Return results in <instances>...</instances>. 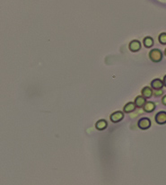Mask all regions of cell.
Segmentation results:
<instances>
[{"label": "cell", "instance_id": "277c9868", "mask_svg": "<svg viewBox=\"0 0 166 185\" xmlns=\"http://www.w3.org/2000/svg\"><path fill=\"white\" fill-rule=\"evenodd\" d=\"M142 44L139 41L137 40H133L129 42L128 44V49L131 52H137L141 50Z\"/></svg>", "mask_w": 166, "mask_h": 185}, {"label": "cell", "instance_id": "8fae6325", "mask_svg": "<svg viewBox=\"0 0 166 185\" xmlns=\"http://www.w3.org/2000/svg\"><path fill=\"white\" fill-rule=\"evenodd\" d=\"M108 127V122L105 120H99L95 123V128L98 130H104Z\"/></svg>", "mask_w": 166, "mask_h": 185}, {"label": "cell", "instance_id": "30bf717a", "mask_svg": "<svg viewBox=\"0 0 166 185\" xmlns=\"http://www.w3.org/2000/svg\"><path fill=\"white\" fill-rule=\"evenodd\" d=\"M136 104H135V103H131V102H129V103H128L127 104H125V106L123 107V112L125 113H133L135 110H136Z\"/></svg>", "mask_w": 166, "mask_h": 185}, {"label": "cell", "instance_id": "7c38bea8", "mask_svg": "<svg viewBox=\"0 0 166 185\" xmlns=\"http://www.w3.org/2000/svg\"><path fill=\"white\" fill-rule=\"evenodd\" d=\"M143 44L146 48L149 49L151 47L154 46V39L150 36H146L144 40H143Z\"/></svg>", "mask_w": 166, "mask_h": 185}, {"label": "cell", "instance_id": "7a4b0ae2", "mask_svg": "<svg viewBox=\"0 0 166 185\" xmlns=\"http://www.w3.org/2000/svg\"><path fill=\"white\" fill-rule=\"evenodd\" d=\"M123 119H124V112H121V111L114 112L110 116V120L113 123H118V122H121Z\"/></svg>", "mask_w": 166, "mask_h": 185}, {"label": "cell", "instance_id": "5bb4252c", "mask_svg": "<svg viewBox=\"0 0 166 185\" xmlns=\"http://www.w3.org/2000/svg\"><path fill=\"white\" fill-rule=\"evenodd\" d=\"M164 94V92L162 89H157V90H154V96L155 97H160Z\"/></svg>", "mask_w": 166, "mask_h": 185}, {"label": "cell", "instance_id": "8992f818", "mask_svg": "<svg viewBox=\"0 0 166 185\" xmlns=\"http://www.w3.org/2000/svg\"><path fill=\"white\" fill-rule=\"evenodd\" d=\"M141 94L146 98V99H149L152 96H154V89L150 86H145L142 90H141Z\"/></svg>", "mask_w": 166, "mask_h": 185}, {"label": "cell", "instance_id": "5b68a950", "mask_svg": "<svg viewBox=\"0 0 166 185\" xmlns=\"http://www.w3.org/2000/svg\"><path fill=\"white\" fill-rule=\"evenodd\" d=\"M155 122L159 125L166 124V112L162 111V112L157 113L155 117Z\"/></svg>", "mask_w": 166, "mask_h": 185}, {"label": "cell", "instance_id": "e0dca14e", "mask_svg": "<svg viewBox=\"0 0 166 185\" xmlns=\"http://www.w3.org/2000/svg\"><path fill=\"white\" fill-rule=\"evenodd\" d=\"M164 55L166 56V49H165V51H164Z\"/></svg>", "mask_w": 166, "mask_h": 185}, {"label": "cell", "instance_id": "2e32d148", "mask_svg": "<svg viewBox=\"0 0 166 185\" xmlns=\"http://www.w3.org/2000/svg\"><path fill=\"white\" fill-rule=\"evenodd\" d=\"M163 81H164V86L166 87V75L164 76V79H163Z\"/></svg>", "mask_w": 166, "mask_h": 185}, {"label": "cell", "instance_id": "ba28073f", "mask_svg": "<svg viewBox=\"0 0 166 185\" xmlns=\"http://www.w3.org/2000/svg\"><path fill=\"white\" fill-rule=\"evenodd\" d=\"M134 103H135L137 108H143L144 105H145L146 103V98H145L143 95H138V96L136 97Z\"/></svg>", "mask_w": 166, "mask_h": 185}, {"label": "cell", "instance_id": "9a60e30c", "mask_svg": "<svg viewBox=\"0 0 166 185\" xmlns=\"http://www.w3.org/2000/svg\"><path fill=\"white\" fill-rule=\"evenodd\" d=\"M162 103L166 106V95L163 96V98H162Z\"/></svg>", "mask_w": 166, "mask_h": 185}, {"label": "cell", "instance_id": "3957f363", "mask_svg": "<svg viewBox=\"0 0 166 185\" xmlns=\"http://www.w3.org/2000/svg\"><path fill=\"white\" fill-rule=\"evenodd\" d=\"M151 125H152V122H151V120L149 118H141L137 122V127L143 130L148 129L151 127Z\"/></svg>", "mask_w": 166, "mask_h": 185}, {"label": "cell", "instance_id": "6da1fadb", "mask_svg": "<svg viewBox=\"0 0 166 185\" xmlns=\"http://www.w3.org/2000/svg\"><path fill=\"white\" fill-rule=\"evenodd\" d=\"M148 56H149L150 60L155 63L162 61L163 60V52L158 49H153L152 51H150Z\"/></svg>", "mask_w": 166, "mask_h": 185}, {"label": "cell", "instance_id": "4fadbf2b", "mask_svg": "<svg viewBox=\"0 0 166 185\" xmlns=\"http://www.w3.org/2000/svg\"><path fill=\"white\" fill-rule=\"evenodd\" d=\"M158 41L162 45H166V32H162L159 34Z\"/></svg>", "mask_w": 166, "mask_h": 185}, {"label": "cell", "instance_id": "52a82bcc", "mask_svg": "<svg viewBox=\"0 0 166 185\" xmlns=\"http://www.w3.org/2000/svg\"><path fill=\"white\" fill-rule=\"evenodd\" d=\"M164 86V81L161 80L160 78H155L151 82V87L154 90H157V89H162Z\"/></svg>", "mask_w": 166, "mask_h": 185}, {"label": "cell", "instance_id": "9c48e42d", "mask_svg": "<svg viewBox=\"0 0 166 185\" xmlns=\"http://www.w3.org/2000/svg\"><path fill=\"white\" fill-rule=\"evenodd\" d=\"M143 110L145 113H153L155 110V103L154 102H146L143 107Z\"/></svg>", "mask_w": 166, "mask_h": 185}]
</instances>
